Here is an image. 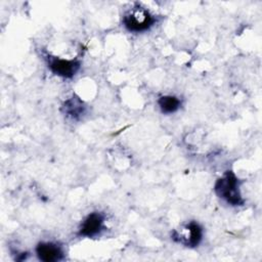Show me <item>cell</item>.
I'll return each instance as SVG.
<instances>
[{"label": "cell", "mask_w": 262, "mask_h": 262, "mask_svg": "<svg viewBox=\"0 0 262 262\" xmlns=\"http://www.w3.org/2000/svg\"><path fill=\"white\" fill-rule=\"evenodd\" d=\"M158 21L157 16L140 3H134L122 17L124 28L130 33H144Z\"/></svg>", "instance_id": "obj_1"}, {"label": "cell", "mask_w": 262, "mask_h": 262, "mask_svg": "<svg viewBox=\"0 0 262 262\" xmlns=\"http://www.w3.org/2000/svg\"><path fill=\"white\" fill-rule=\"evenodd\" d=\"M241 184L242 181L234 172L228 170L216 180L214 191L216 195L226 204L234 207L243 206L245 204V200L241 193Z\"/></svg>", "instance_id": "obj_2"}, {"label": "cell", "mask_w": 262, "mask_h": 262, "mask_svg": "<svg viewBox=\"0 0 262 262\" xmlns=\"http://www.w3.org/2000/svg\"><path fill=\"white\" fill-rule=\"evenodd\" d=\"M203 235V227L196 221H189L174 229L171 238L184 247L195 248L201 244Z\"/></svg>", "instance_id": "obj_3"}, {"label": "cell", "mask_w": 262, "mask_h": 262, "mask_svg": "<svg viewBox=\"0 0 262 262\" xmlns=\"http://www.w3.org/2000/svg\"><path fill=\"white\" fill-rule=\"evenodd\" d=\"M44 58L48 69L54 75L64 79H72L81 68V61L78 58L69 59L51 54H45Z\"/></svg>", "instance_id": "obj_4"}, {"label": "cell", "mask_w": 262, "mask_h": 262, "mask_svg": "<svg viewBox=\"0 0 262 262\" xmlns=\"http://www.w3.org/2000/svg\"><path fill=\"white\" fill-rule=\"evenodd\" d=\"M105 216L100 212L89 213L81 222L78 234L83 237H94L100 234L105 226Z\"/></svg>", "instance_id": "obj_5"}, {"label": "cell", "mask_w": 262, "mask_h": 262, "mask_svg": "<svg viewBox=\"0 0 262 262\" xmlns=\"http://www.w3.org/2000/svg\"><path fill=\"white\" fill-rule=\"evenodd\" d=\"M36 255L44 262H56L64 258L62 247L55 242H40L36 246Z\"/></svg>", "instance_id": "obj_6"}, {"label": "cell", "mask_w": 262, "mask_h": 262, "mask_svg": "<svg viewBox=\"0 0 262 262\" xmlns=\"http://www.w3.org/2000/svg\"><path fill=\"white\" fill-rule=\"evenodd\" d=\"M63 115L72 120H80L86 115V104L77 95H72L66 99L61 106Z\"/></svg>", "instance_id": "obj_7"}, {"label": "cell", "mask_w": 262, "mask_h": 262, "mask_svg": "<svg viewBox=\"0 0 262 262\" xmlns=\"http://www.w3.org/2000/svg\"><path fill=\"white\" fill-rule=\"evenodd\" d=\"M158 105L163 114L171 115L176 113L181 106V99L175 95L166 94L158 99Z\"/></svg>", "instance_id": "obj_8"}]
</instances>
